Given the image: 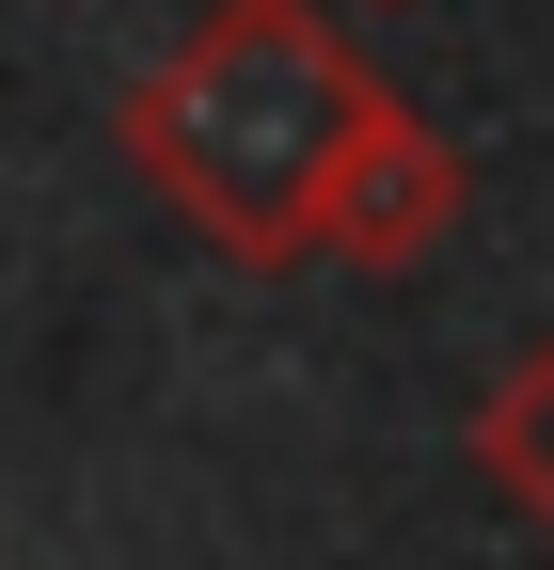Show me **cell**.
Segmentation results:
<instances>
[{
  "instance_id": "6da1fadb",
  "label": "cell",
  "mask_w": 554,
  "mask_h": 570,
  "mask_svg": "<svg viewBox=\"0 0 554 570\" xmlns=\"http://www.w3.org/2000/svg\"><path fill=\"white\" fill-rule=\"evenodd\" d=\"M396 80L317 17V0H206V17L127 80V175H144L206 254L301 269L333 238V175Z\"/></svg>"
},
{
  "instance_id": "7a4b0ae2",
  "label": "cell",
  "mask_w": 554,
  "mask_h": 570,
  "mask_svg": "<svg viewBox=\"0 0 554 570\" xmlns=\"http://www.w3.org/2000/svg\"><path fill=\"white\" fill-rule=\"evenodd\" d=\"M459 190H475L459 142L412 111V96H380L365 142H349V175H333V238H317V254H349V269H412V254L459 223Z\"/></svg>"
},
{
  "instance_id": "3957f363",
  "label": "cell",
  "mask_w": 554,
  "mask_h": 570,
  "mask_svg": "<svg viewBox=\"0 0 554 570\" xmlns=\"http://www.w3.org/2000/svg\"><path fill=\"white\" fill-rule=\"evenodd\" d=\"M459 444H475V475H492L523 523H554V333L523 348L492 396H475V428H459Z\"/></svg>"
}]
</instances>
